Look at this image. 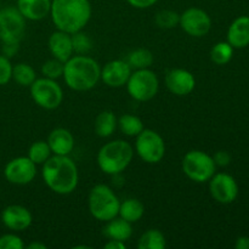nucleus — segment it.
<instances>
[{
	"label": "nucleus",
	"mask_w": 249,
	"mask_h": 249,
	"mask_svg": "<svg viewBox=\"0 0 249 249\" xmlns=\"http://www.w3.org/2000/svg\"><path fill=\"white\" fill-rule=\"evenodd\" d=\"M41 177L46 186L57 195H70L77 189L79 173L77 164L68 156L50 157L43 164Z\"/></svg>",
	"instance_id": "1"
},
{
	"label": "nucleus",
	"mask_w": 249,
	"mask_h": 249,
	"mask_svg": "<svg viewBox=\"0 0 249 249\" xmlns=\"http://www.w3.org/2000/svg\"><path fill=\"white\" fill-rule=\"evenodd\" d=\"M91 14L89 0H51L50 16L58 31L70 34L83 31Z\"/></svg>",
	"instance_id": "2"
},
{
	"label": "nucleus",
	"mask_w": 249,
	"mask_h": 249,
	"mask_svg": "<svg viewBox=\"0 0 249 249\" xmlns=\"http://www.w3.org/2000/svg\"><path fill=\"white\" fill-rule=\"evenodd\" d=\"M62 77L70 89L74 91H88L101 79V67L92 57L75 55L65 62Z\"/></svg>",
	"instance_id": "3"
},
{
	"label": "nucleus",
	"mask_w": 249,
	"mask_h": 249,
	"mask_svg": "<svg viewBox=\"0 0 249 249\" xmlns=\"http://www.w3.org/2000/svg\"><path fill=\"white\" fill-rule=\"evenodd\" d=\"M134 157L133 146L124 140L105 143L97 153L100 169L108 175H118L128 168Z\"/></svg>",
	"instance_id": "4"
},
{
	"label": "nucleus",
	"mask_w": 249,
	"mask_h": 249,
	"mask_svg": "<svg viewBox=\"0 0 249 249\" xmlns=\"http://www.w3.org/2000/svg\"><path fill=\"white\" fill-rule=\"evenodd\" d=\"M121 201L113 190L104 184L91 189L89 194V211L95 219L100 221L112 220L118 216Z\"/></svg>",
	"instance_id": "5"
},
{
	"label": "nucleus",
	"mask_w": 249,
	"mask_h": 249,
	"mask_svg": "<svg viewBox=\"0 0 249 249\" xmlns=\"http://www.w3.org/2000/svg\"><path fill=\"white\" fill-rule=\"evenodd\" d=\"M181 167L182 172L190 180L195 182H207L215 174L216 164L208 153L192 150L185 155Z\"/></svg>",
	"instance_id": "6"
},
{
	"label": "nucleus",
	"mask_w": 249,
	"mask_h": 249,
	"mask_svg": "<svg viewBox=\"0 0 249 249\" xmlns=\"http://www.w3.org/2000/svg\"><path fill=\"white\" fill-rule=\"evenodd\" d=\"M126 90L134 100L146 102L152 100L160 89V80L157 74L148 68L135 70L131 72L126 83Z\"/></svg>",
	"instance_id": "7"
},
{
	"label": "nucleus",
	"mask_w": 249,
	"mask_h": 249,
	"mask_svg": "<svg viewBox=\"0 0 249 249\" xmlns=\"http://www.w3.org/2000/svg\"><path fill=\"white\" fill-rule=\"evenodd\" d=\"M31 96L39 107L44 109H56L63 100L62 88L55 79L36 78L31 87Z\"/></svg>",
	"instance_id": "8"
},
{
	"label": "nucleus",
	"mask_w": 249,
	"mask_h": 249,
	"mask_svg": "<svg viewBox=\"0 0 249 249\" xmlns=\"http://www.w3.org/2000/svg\"><path fill=\"white\" fill-rule=\"evenodd\" d=\"M135 151L143 162L156 164L160 163L165 155L164 140L157 131L143 129L136 136Z\"/></svg>",
	"instance_id": "9"
},
{
	"label": "nucleus",
	"mask_w": 249,
	"mask_h": 249,
	"mask_svg": "<svg viewBox=\"0 0 249 249\" xmlns=\"http://www.w3.org/2000/svg\"><path fill=\"white\" fill-rule=\"evenodd\" d=\"M26 28V18L17 7H6L0 11L1 41H21Z\"/></svg>",
	"instance_id": "10"
},
{
	"label": "nucleus",
	"mask_w": 249,
	"mask_h": 249,
	"mask_svg": "<svg viewBox=\"0 0 249 249\" xmlns=\"http://www.w3.org/2000/svg\"><path fill=\"white\" fill-rule=\"evenodd\" d=\"M179 26L189 36L201 38L211 31L212 19L204 10L199 7H190L180 15Z\"/></svg>",
	"instance_id": "11"
},
{
	"label": "nucleus",
	"mask_w": 249,
	"mask_h": 249,
	"mask_svg": "<svg viewBox=\"0 0 249 249\" xmlns=\"http://www.w3.org/2000/svg\"><path fill=\"white\" fill-rule=\"evenodd\" d=\"M209 192L216 202L230 204L238 195V185L231 175L225 173L214 174L209 180Z\"/></svg>",
	"instance_id": "12"
},
{
	"label": "nucleus",
	"mask_w": 249,
	"mask_h": 249,
	"mask_svg": "<svg viewBox=\"0 0 249 249\" xmlns=\"http://www.w3.org/2000/svg\"><path fill=\"white\" fill-rule=\"evenodd\" d=\"M4 175L14 185H27L36 175V164L28 157H17L10 160L4 169Z\"/></svg>",
	"instance_id": "13"
},
{
	"label": "nucleus",
	"mask_w": 249,
	"mask_h": 249,
	"mask_svg": "<svg viewBox=\"0 0 249 249\" xmlns=\"http://www.w3.org/2000/svg\"><path fill=\"white\" fill-rule=\"evenodd\" d=\"M165 85L172 94L177 96H186L194 91L196 79L194 74L187 70L173 68L165 74Z\"/></svg>",
	"instance_id": "14"
},
{
	"label": "nucleus",
	"mask_w": 249,
	"mask_h": 249,
	"mask_svg": "<svg viewBox=\"0 0 249 249\" xmlns=\"http://www.w3.org/2000/svg\"><path fill=\"white\" fill-rule=\"evenodd\" d=\"M131 72L125 60L109 61L101 68V80L109 88H121L128 83Z\"/></svg>",
	"instance_id": "15"
},
{
	"label": "nucleus",
	"mask_w": 249,
	"mask_h": 249,
	"mask_svg": "<svg viewBox=\"0 0 249 249\" xmlns=\"http://www.w3.org/2000/svg\"><path fill=\"white\" fill-rule=\"evenodd\" d=\"M1 221L7 229L18 232V231H24L32 225L33 216L26 207L11 204L2 211Z\"/></svg>",
	"instance_id": "16"
},
{
	"label": "nucleus",
	"mask_w": 249,
	"mask_h": 249,
	"mask_svg": "<svg viewBox=\"0 0 249 249\" xmlns=\"http://www.w3.org/2000/svg\"><path fill=\"white\" fill-rule=\"evenodd\" d=\"M49 50L53 58L65 63L73 56V44L72 36L70 33L63 31H56L49 38Z\"/></svg>",
	"instance_id": "17"
},
{
	"label": "nucleus",
	"mask_w": 249,
	"mask_h": 249,
	"mask_svg": "<svg viewBox=\"0 0 249 249\" xmlns=\"http://www.w3.org/2000/svg\"><path fill=\"white\" fill-rule=\"evenodd\" d=\"M49 147L51 153L57 156H68L74 148V136L65 128H56L49 134Z\"/></svg>",
	"instance_id": "18"
},
{
	"label": "nucleus",
	"mask_w": 249,
	"mask_h": 249,
	"mask_svg": "<svg viewBox=\"0 0 249 249\" xmlns=\"http://www.w3.org/2000/svg\"><path fill=\"white\" fill-rule=\"evenodd\" d=\"M17 9L29 21H40L50 15L51 0H17Z\"/></svg>",
	"instance_id": "19"
},
{
	"label": "nucleus",
	"mask_w": 249,
	"mask_h": 249,
	"mask_svg": "<svg viewBox=\"0 0 249 249\" xmlns=\"http://www.w3.org/2000/svg\"><path fill=\"white\" fill-rule=\"evenodd\" d=\"M228 43L233 49L249 45V17L241 16L231 23L228 31Z\"/></svg>",
	"instance_id": "20"
},
{
	"label": "nucleus",
	"mask_w": 249,
	"mask_h": 249,
	"mask_svg": "<svg viewBox=\"0 0 249 249\" xmlns=\"http://www.w3.org/2000/svg\"><path fill=\"white\" fill-rule=\"evenodd\" d=\"M102 233L108 240H117L122 241V242H125L133 235V228H131V223L124 220L121 216L119 218L116 216L112 220L107 221Z\"/></svg>",
	"instance_id": "21"
},
{
	"label": "nucleus",
	"mask_w": 249,
	"mask_h": 249,
	"mask_svg": "<svg viewBox=\"0 0 249 249\" xmlns=\"http://www.w3.org/2000/svg\"><path fill=\"white\" fill-rule=\"evenodd\" d=\"M145 214V207L139 199L128 198L119 206L118 215L129 223H138Z\"/></svg>",
	"instance_id": "22"
},
{
	"label": "nucleus",
	"mask_w": 249,
	"mask_h": 249,
	"mask_svg": "<svg viewBox=\"0 0 249 249\" xmlns=\"http://www.w3.org/2000/svg\"><path fill=\"white\" fill-rule=\"evenodd\" d=\"M118 124V119L113 112L104 111L97 114L95 119V133L100 138H109L114 133Z\"/></svg>",
	"instance_id": "23"
},
{
	"label": "nucleus",
	"mask_w": 249,
	"mask_h": 249,
	"mask_svg": "<svg viewBox=\"0 0 249 249\" xmlns=\"http://www.w3.org/2000/svg\"><path fill=\"white\" fill-rule=\"evenodd\" d=\"M167 247V240L160 230L151 229L139 238V249H164Z\"/></svg>",
	"instance_id": "24"
},
{
	"label": "nucleus",
	"mask_w": 249,
	"mask_h": 249,
	"mask_svg": "<svg viewBox=\"0 0 249 249\" xmlns=\"http://www.w3.org/2000/svg\"><path fill=\"white\" fill-rule=\"evenodd\" d=\"M125 61L131 70L150 68L153 63V53L147 49H136L126 56Z\"/></svg>",
	"instance_id": "25"
},
{
	"label": "nucleus",
	"mask_w": 249,
	"mask_h": 249,
	"mask_svg": "<svg viewBox=\"0 0 249 249\" xmlns=\"http://www.w3.org/2000/svg\"><path fill=\"white\" fill-rule=\"evenodd\" d=\"M117 126L126 136H138L143 130V122L134 114H123L118 119Z\"/></svg>",
	"instance_id": "26"
},
{
	"label": "nucleus",
	"mask_w": 249,
	"mask_h": 249,
	"mask_svg": "<svg viewBox=\"0 0 249 249\" xmlns=\"http://www.w3.org/2000/svg\"><path fill=\"white\" fill-rule=\"evenodd\" d=\"M12 79L21 87H31L36 79V71L28 63H18L12 67Z\"/></svg>",
	"instance_id": "27"
},
{
	"label": "nucleus",
	"mask_w": 249,
	"mask_h": 249,
	"mask_svg": "<svg viewBox=\"0 0 249 249\" xmlns=\"http://www.w3.org/2000/svg\"><path fill=\"white\" fill-rule=\"evenodd\" d=\"M51 157V150L48 141H36L31 145L28 151V158L36 165H43Z\"/></svg>",
	"instance_id": "28"
},
{
	"label": "nucleus",
	"mask_w": 249,
	"mask_h": 249,
	"mask_svg": "<svg viewBox=\"0 0 249 249\" xmlns=\"http://www.w3.org/2000/svg\"><path fill=\"white\" fill-rule=\"evenodd\" d=\"M233 56V48L228 41H220L215 44L211 50V58L215 65L223 66L231 61Z\"/></svg>",
	"instance_id": "29"
},
{
	"label": "nucleus",
	"mask_w": 249,
	"mask_h": 249,
	"mask_svg": "<svg viewBox=\"0 0 249 249\" xmlns=\"http://www.w3.org/2000/svg\"><path fill=\"white\" fill-rule=\"evenodd\" d=\"M180 15L173 10H162L156 15V24L160 28L170 29L179 26Z\"/></svg>",
	"instance_id": "30"
},
{
	"label": "nucleus",
	"mask_w": 249,
	"mask_h": 249,
	"mask_svg": "<svg viewBox=\"0 0 249 249\" xmlns=\"http://www.w3.org/2000/svg\"><path fill=\"white\" fill-rule=\"evenodd\" d=\"M72 36V44H73V51L77 53L78 55H85L89 53L92 48V43L90 40L89 36L82 31L75 32V33L71 34Z\"/></svg>",
	"instance_id": "31"
},
{
	"label": "nucleus",
	"mask_w": 249,
	"mask_h": 249,
	"mask_svg": "<svg viewBox=\"0 0 249 249\" xmlns=\"http://www.w3.org/2000/svg\"><path fill=\"white\" fill-rule=\"evenodd\" d=\"M63 66H65V63L56 60V58H53V60H49L46 62H44V65L41 66V73H43L45 78H50V79L56 80L60 77H62Z\"/></svg>",
	"instance_id": "32"
},
{
	"label": "nucleus",
	"mask_w": 249,
	"mask_h": 249,
	"mask_svg": "<svg viewBox=\"0 0 249 249\" xmlns=\"http://www.w3.org/2000/svg\"><path fill=\"white\" fill-rule=\"evenodd\" d=\"M24 243L19 236L6 233L0 237V249H23Z\"/></svg>",
	"instance_id": "33"
},
{
	"label": "nucleus",
	"mask_w": 249,
	"mask_h": 249,
	"mask_svg": "<svg viewBox=\"0 0 249 249\" xmlns=\"http://www.w3.org/2000/svg\"><path fill=\"white\" fill-rule=\"evenodd\" d=\"M12 79V65L9 57L0 55V85H6Z\"/></svg>",
	"instance_id": "34"
},
{
	"label": "nucleus",
	"mask_w": 249,
	"mask_h": 249,
	"mask_svg": "<svg viewBox=\"0 0 249 249\" xmlns=\"http://www.w3.org/2000/svg\"><path fill=\"white\" fill-rule=\"evenodd\" d=\"M213 160L215 162V164L219 165V167H226V165L230 164L231 156L226 151H219V152H216L214 155Z\"/></svg>",
	"instance_id": "35"
},
{
	"label": "nucleus",
	"mask_w": 249,
	"mask_h": 249,
	"mask_svg": "<svg viewBox=\"0 0 249 249\" xmlns=\"http://www.w3.org/2000/svg\"><path fill=\"white\" fill-rule=\"evenodd\" d=\"M18 41H2V53L6 57H11L18 51Z\"/></svg>",
	"instance_id": "36"
},
{
	"label": "nucleus",
	"mask_w": 249,
	"mask_h": 249,
	"mask_svg": "<svg viewBox=\"0 0 249 249\" xmlns=\"http://www.w3.org/2000/svg\"><path fill=\"white\" fill-rule=\"evenodd\" d=\"M126 1L136 9H147L155 5L158 0H126Z\"/></svg>",
	"instance_id": "37"
},
{
	"label": "nucleus",
	"mask_w": 249,
	"mask_h": 249,
	"mask_svg": "<svg viewBox=\"0 0 249 249\" xmlns=\"http://www.w3.org/2000/svg\"><path fill=\"white\" fill-rule=\"evenodd\" d=\"M104 248H106V249H125L126 246H125V243L122 242V241L108 240V242L104 246Z\"/></svg>",
	"instance_id": "38"
},
{
	"label": "nucleus",
	"mask_w": 249,
	"mask_h": 249,
	"mask_svg": "<svg viewBox=\"0 0 249 249\" xmlns=\"http://www.w3.org/2000/svg\"><path fill=\"white\" fill-rule=\"evenodd\" d=\"M235 247L237 249H249V237H247V236L238 237L235 243Z\"/></svg>",
	"instance_id": "39"
},
{
	"label": "nucleus",
	"mask_w": 249,
	"mask_h": 249,
	"mask_svg": "<svg viewBox=\"0 0 249 249\" xmlns=\"http://www.w3.org/2000/svg\"><path fill=\"white\" fill-rule=\"evenodd\" d=\"M27 248L28 249H46V246L44 245V243H40V242H32L27 246Z\"/></svg>",
	"instance_id": "40"
},
{
	"label": "nucleus",
	"mask_w": 249,
	"mask_h": 249,
	"mask_svg": "<svg viewBox=\"0 0 249 249\" xmlns=\"http://www.w3.org/2000/svg\"><path fill=\"white\" fill-rule=\"evenodd\" d=\"M79 248H85V249H89L90 247H88V246H75L74 249H79Z\"/></svg>",
	"instance_id": "41"
}]
</instances>
